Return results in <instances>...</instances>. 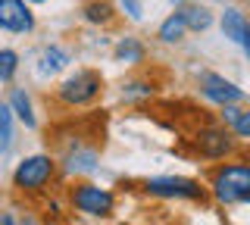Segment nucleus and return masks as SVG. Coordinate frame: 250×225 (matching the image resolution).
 <instances>
[{
  "label": "nucleus",
  "instance_id": "nucleus-1",
  "mask_svg": "<svg viewBox=\"0 0 250 225\" xmlns=\"http://www.w3.org/2000/svg\"><path fill=\"white\" fill-rule=\"evenodd\" d=\"M209 188H213L216 200L225 206L234 204H247L250 200V166L244 160L238 163H222L209 178Z\"/></svg>",
  "mask_w": 250,
  "mask_h": 225
},
{
  "label": "nucleus",
  "instance_id": "nucleus-2",
  "mask_svg": "<svg viewBox=\"0 0 250 225\" xmlns=\"http://www.w3.org/2000/svg\"><path fill=\"white\" fill-rule=\"evenodd\" d=\"M100 91H104L100 72H94V69H78L69 79H62V84L57 88V100L66 103V106H84V103H91V100H97Z\"/></svg>",
  "mask_w": 250,
  "mask_h": 225
},
{
  "label": "nucleus",
  "instance_id": "nucleus-3",
  "mask_svg": "<svg viewBox=\"0 0 250 225\" xmlns=\"http://www.w3.org/2000/svg\"><path fill=\"white\" fill-rule=\"evenodd\" d=\"M53 172H57L53 160L47 157V153H35V157H25L19 166H16L13 184L19 191H25V194H38V191H44L47 184H50Z\"/></svg>",
  "mask_w": 250,
  "mask_h": 225
},
{
  "label": "nucleus",
  "instance_id": "nucleus-4",
  "mask_svg": "<svg viewBox=\"0 0 250 225\" xmlns=\"http://www.w3.org/2000/svg\"><path fill=\"white\" fill-rule=\"evenodd\" d=\"M191 141H194V150L203 160H225L238 150V138L222 125H203V128L194 131Z\"/></svg>",
  "mask_w": 250,
  "mask_h": 225
},
{
  "label": "nucleus",
  "instance_id": "nucleus-5",
  "mask_svg": "<svg viewBox=\"0 0 250 225\" xmlns=\"http://www.w3.org/2000/svg\"><path fill=\"white\" fill-rule=\"evenodd\" d=\"M69 204H72L78 213H88V216H109L116 206V197L113 191L100 188V184H91V182H82L69 191Z\"/></svg>",
  "mask_w": 250,
  "mask_h": 225
},
{
  "label": "nucleus",
  "instance_id": "nucleus-6",
  "mask_svg": "<svg viewBox=\"0 0 250 225\" xmlns=\"http://www.w3.org/2000/svg\"><path fill=\"white\" fill-rule=\"evenodd\" d=\"M144 191L153 197H169V200H200L203 188L194 178H182V175H160V178H147Z\"/></svg>",
  "mask_w": 250,
  "mask_h": 225
},
{
  "label": "nucleus",
  "instance_id": "nucleus-7",
  "mask_svg": "<svg viewBox=\"0 0 250 225\" xmlns=\"http://www.w3.org/2000/svg\"><path fill=\"white\" fill-rule=\"evenodd\" d=\"M200 94L207 100H213V103H219V106H238L247 100L244 88H238L234 82H229L225 75H216V72L200 75Z\"/></svg>",
  "mask_w": 250,
  "mask_h": 225
},
{
  "label": "nucleus",
  "instance_id": "nucleus-8",
  "mask_svg": "<svg viewBox=\"0 0 250 225\" xmlns=\"http://www.w3.org/2000/svg\"><path fill=\"white\" fill-rule=\"evenodd\" d=\"M0 28L16 35H28L35 28V13L22 0H0Z\"/></svg>",
  "mask_w": 250,
  "mask_h": 225
},
{
  "label": "nucleus",
  "instance_id": "nucleus-9",
  "mask_svg": "<svg viewBox=\"0 0 250 225\" xmlns=\"http://www.w3.org/2000/svg\"><path fill=\"white\" fill-rule=\"evenodd\" d=\"M222 32H225V38H231L234 44H241V50H250V25H247L244 13H241L238 6H229V10L222 13Z\"/></svg>",
  "mask_w": 250,
  "mask_h": 225
},
{
  "label": "nucleus",
  "instance_id": "nucleus-10",
  "mask_svg": "<svg viewBox=\"0 0 250 225\" xmlns=\"http://www.w3.org/2000/svg\"><path fill=\"white\" fill-rule=\"evenodd\" d=\"M222 119L231 125L234 138H250V113L244 110V106H222Z\"/></svg>",
  "mask_w": 250,
  "mask_h": 225
},
{
  "label": "nucleus",
  "instance_id": "nucleus-11",
  "mask_svg": "<svg viewBox=\"0 0 250 225\" xmlns=\"http://www.w3.org/2000/svg\"><path fill=\"white\" fill-rule=\"evenodd\" d=\"M178 16H182L185 28H191V32H203V28L213 25V16H209L207 6H185V10H178Z\"/></svg>",
  "mask_w": 250,
  "mask_h": 225
},
{
  "label": "nucleus",
  "instance_id": "nucleus-12",
  "mask_svg": "<svg viewBox=\"0 0 250 225\" xmlns=\"http://www.w3.org/2000/svg\"><path fill=\"white\" fill-rule=\"evenodd\" d=\"M6 106H10V113H16L22 122H25V128H35V122H38V119H35V113H31V100H28L25 91L16 88L13 94H10V103H6Z\"/></svg>",
  "mask_w": 250,
  "mask_h": 225
},
{
  "label": "nucleus",
  "instance_id": "nucleus-13",
  "mask_svg": "<svg viewBox=\"0 0 250 225\" xmlns=\"http://www.w3.org/2000/svg\"><path fill=\"white\" fill-rule=\"evenodd\" d=\"M66 66H69V53L53 44V47H47L41 53V66L38 69H41V75H53V72H60V69H66Z\"/></svg>",
  "mask_w": 250,
  "mask_h": 225
},
{
  "label": "nucleus",
  "instance_id": "nucleus-14",
  "mask_svg": "<svg viewBox=\"0 0 250 225\" xmlns=\"http://www.w3.org/2000/svg\"><path fill=\"white\" fill-rule=\"evenodd\" d=\"M116 60L119 63H141L144 60V44L135 41V38H122L116 44Z\"/></svg>",
  "mask_w": 250,
  "mask_h": 225
},
{
  "label": "nucleus",
  "instance_id": "nucleus-15",
  "mask_svg": "<svg viewBox=\"0 0 250 225\" xmlns=\"http://www.w3.org/2000/svg\"><path fill=\"white\" fill-rule=\"evenodd\" d=\"M185 32H188V28H185L182 16H178V13H172V16H169V19L160 25V32H156V35H160V41L175 44V41H182V35H185Z\"/></svg>",
  "mask_w": 250,
  "mask_h": 225
},
{
  "label": "nucleus",
  "instance_id": "nucleus-16",
  "mask_svg": "<svg viewBox=\"0 0 250 225\" xmlns=\"http://www.w3.org/2000/svg\"><path fill=\"white\" fill-rule=\"evenodd\" d=\"M13 138H16V128H13V113L6 103H0V153H6L13 147Z\"/></svg>",
  "mask_w": 250,
  "mask_h": 225
},
{
  "label": "nucleus",
  "instance_id": "nucleus-17",
  "mask_svg": "<svg viewBox=\"0 0 250 225\" xmlns=\"http://www.w3.org/2000/svg\"><path fill=\"white\" fill-rule=\"evenodd\" d=\"M84 19L91 25H106V22H113V6L106 0H94V3L84 6Z\"/></svg>",
  "mask_w": 250,
  "mask_h": 225
},
{
  "label": "nucleus",
  "instance_id": "nucleus-18",
  "mask_svg": "<svg viewBox=\"0 0 250 225\" xmlns=\"http://www.w3.org/2000/svg\"><path fill=\"white\" fill-rule=\"evenodd\" d=\"M97 169V153L88 150V153H69V163H66V172H94Z\"/></svg>",
  "mask_w": 250,
  "mask_h": 225
},
{
  "label": "nucleus",
  "instance_id": "nucleus-19",
  "mask_svg": "<svg viewBox=\"0 0 250 225\" xmlns=\"http://www.w3.org/2000/svg\"><path fill=\"white\" fill-rule=\"evenodd\" d=\"M16 69H19V53L16 50H0V82H10L16 75Z\"/></svg>",
  "mask_w": 250,
  "mask_h": 225
},
{
  "label": "nucleus",
  "instance_id": "nucleus-20",
  "mask_svg": "<svg viewBox=\"0 0 250 225\" xmlns=\"http://www.w3.org/2000/svg\"><path fill=\"white\" fill-rule=\"evenodd\" d=\"M150 94H153L150 82H128V84H122V97L125 100H144Z\"/></svg>",
  "mask_w": 250,
  "mask_h": 225
},
{
  "label": "nucleus",
  "instance_id": "nucleus-21",
  "mask_svg": "<svg viewBox=\"0 0 250 225\" xmlns=\"http://www.w3.org/2000/svg\"><path fill=\"white\" fill-rule=\"evenodd\" d=\"M122 10L128 13V19H141L144 6H141V0H122Z\"/></svg>",
  "mask_w": 250,
  "mask_h": 225
},
{
  "label": "nucleus",
  "instance_id": "nucleus-22",
  "mask_svg": "<svg viewBox=\"0 0 250 225\" xmlns=\"http://www.w3.org/2000/svg\"><path fill=\"white\" fill-rule=\"evenodd\" d=\"M0 225H16V219H13L10 213H3V216H0Z\"/></svg>",
  "mask_w": 250,
  "mask_h": 225
},
{
  "label": "nucleus",
  "instance_id": "nucleus-23",
  "mask_svg": "<svg viewBox=\"0 0 250 225\" xmlns=\"http://www.w3.org/2000/svg\"><path fill=\"white\" fill-rule=\"evenodd\" d=\"M22 3H44V0H22Z\"/></svg>",
  "mask_w": 250,
  "mask_h": 225
},
{
  "label": "nucleus",
  "instance_id": "nucleus-24",
  "mask_svg": "<svg viewBox=\"0 0 250 225\" xmlns=\"http://www.w3.org/2000/svg\"><path fill=\"white\" fill-rule=\"evenodd\" d=\"M169 3H185V0H169Z\"/></svg>",
  "mask_w": 250,
  "mask_h": 225
}]
</instances>
